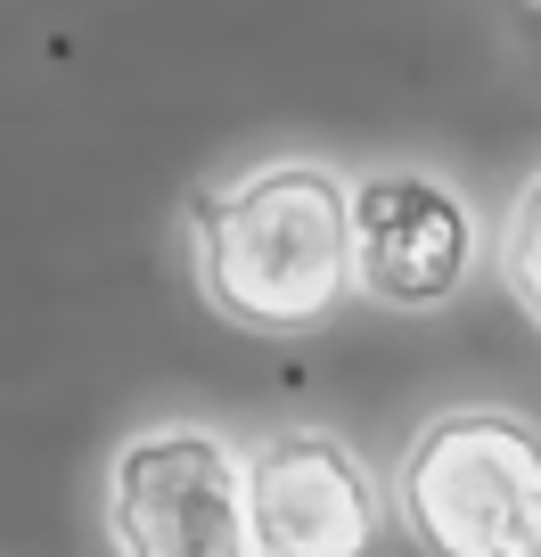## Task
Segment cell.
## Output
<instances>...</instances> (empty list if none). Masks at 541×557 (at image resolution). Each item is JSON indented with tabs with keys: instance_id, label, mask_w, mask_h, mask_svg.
I'll use <instances>...</instances> for the list:
<instances>
[{
	"instance_id": "cell-1",
	"label": "cell",
	"mask_w": 541,
	"mask_h": 557,
	"mask_svg": "<svg viewBox=\"0 0 541 557\" xmlns=\"http://www.w3.org/2000/svg\"><path fill=\"white\" fill-rule=\"evenodd\" d=\"M189 278L246 336H312L353 296V181L320 157H271L189 197Z\"/></svg>"
},
{
	"instance_id": "cell-2",
	"label": "cell",
	"mask_w": 541,
	"mask_h": 557,
	"mask_svg": "<svg viewBox=\"0 0 541 557\" xmlns=\"http://www.w3.org/2000/svg\"><path fill=\"white\" fill-rule=\"evenodd\" d=\"M394 524L419 557H541V426L501 401L435 410L402 443Z\"/></svg>"
},
{
	"instance_id": "cell-3",
	"label": "cell",
	"mask_w": 541,
	"mask_h": 557,
	"mask_svg": "<svg viewBox=\"0 0 541 557\" xmlns=\"http://www.w3.org/2000/svg\"><path fill=\"white\" fill-rule=\"evenodd\" d=\"M107 541L115 557H255L246 451L197 418L123 435L107 459Z\"/></svg>"
},
{
	"instance_id": "cell-4",
	"label": "cell",
	"mask_w": 541,
	"mask_h": 557,
	"mask_svg": "<svg viewBox=\"0 0 541 557\" xmlns=\"http://www.w3.org/2000/svg\"><path fill=\"white\" fill-rule=\"evenodd\" d=\"M484 262L476 206L427 164H378L353 181V296L378 312H443Z\"/></svg>"
},
{
	"instance_id": "cell-5",
	"label": "cell",
	"mask_w": 541,
	"mask_h": 557,
	"mask_svg": "<svg viewBox=\"0 0 541 557\" xmlns=\"http://www.w3.org/2000/svg\"><path fill=\"white\" fill-rule=\"evenodd\" d=\"M255 557H369L385 533V492L369 459L329 426H271L246 451Z\"/></svg>"
},
{
	"instance_id": "cell-6",
	"label": "cell",
	"mask_w": 541,
	"mask_h": 557,
	"mask_svg": "<svg viewBox=\"0 0 541 557\" xmlns=\"http://www.w3.org/2000/svg\"><path fill=\"white\" fill-rule=\"evenodd\" d=\"M501 287L517 296V312L541 329V173H525L517 181V197H508V213H501Z\"/></svg>"
},
{
	"instance_id": "cell-7",
	"label": "cell",
	"mask_w": 541,
	"mask_h": 557,
	"mask_svg": "<svg viewBox=\"0 0 541 557\" xmlns=\"http://www.w3.org/2000/svg\"><path fill=\"white\" fill-rule=\"evenodd\" d=\"M533 9H541V0H533Z\"/></svg>"
}]
</instances>
